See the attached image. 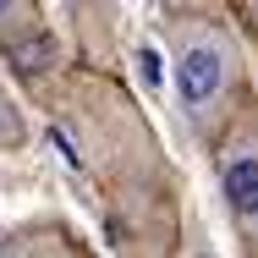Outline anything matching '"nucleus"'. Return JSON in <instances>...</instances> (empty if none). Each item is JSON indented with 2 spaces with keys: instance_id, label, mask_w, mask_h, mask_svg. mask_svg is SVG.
I'll return each mask as SVG.
<instances>
[{
  "instance_id": "1",
  "label": "nucleus",
  "mask_w": 258,
  "mask_h": 258,
  "mask_svg": "<svg viewBox=\"0 0 258 258\" xmlns=\"http://www.w3.org/2000/svg\"><path fill=\"white\" fill-rule=\"evenodd\" d=\"M220 77H225V66H220V55L209 50V44L181 55V99L187 104H209L220 94Z\"/></svg>"
},
{
  "instance_id": "2",
  "label": "nucleus",
  "mask_w": 258,
  "mask_h": 258,
  "mask_svg": "<svg viewBox=\"0 0 258 258\" xmlns=\"http://www.w3.org/2000/svg\"><path fill=\"white\" fill-rule=\"evenodd\" d=\"M225 198L242 214H258V154H231L225 159Z\"/></svg>"
},
{
  "instance_id": "3",
  "label": "nucleus",
  "mask_w": 258,
  "mask_h": 258,
  "mask_svg": "<svg viewBox=\"0 0 258 258\" xmlns=\"http://www.w3.org/2000/svg\"><path fill=\"white\" fill-rule=\"evenodd\" d=\"M11 60L22 66V72H44L55 60V44L50 39H28V44H11Z\"/></svg>"
},
{
  "instance_id": "4",
  "label": "nucleus",
  "mask_w": 258,
  "mask_h": 258,
  "mask_svg": "<svg viewBox=\"0 0 258 258\" xmlns=\"http://www.w3.org/2000/svg\"><path fill=\"white\" fill-rule=\"evenodd\" d=\"M138 66H143V83H159V55H154V50L138 55Z\"/></svg>"
},
{
  "instance_id": "5",
  "label": "nucleus",
  "mask_w": 258,
  "mask_h": 258,
  "mask_svg": "<svg viewBox=\"0 0 258 258\" xmlns=\"http://www.w3.org/2000/svg\"><path fill=\"white\" fill-rule=\"evenodd\" d=\"M11 138H17V115L0 104V143H11Z\"/></svg>"
},
{
  "instance_id": "6",
  "label": "nucleus",
  "mask_w": 258,
  "mask_h": 258,
  "mask_svg": "<svg viewBox=\"0 0 258 258\" xmlns=\"http://www.w3.org/2000/svg\"><path fill=\"white\" fill-rule=\"evenodd\" d=\"M0 11H6V6H0Z\"/></svg>"
}]
</instances>
